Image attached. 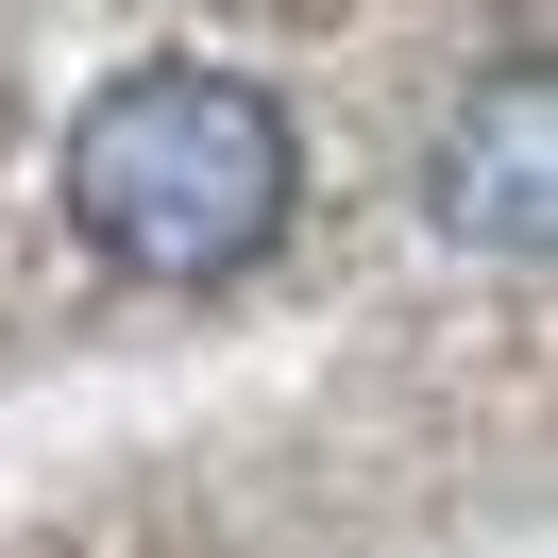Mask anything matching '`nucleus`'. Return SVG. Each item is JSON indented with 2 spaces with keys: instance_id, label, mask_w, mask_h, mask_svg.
Instances as JSON below:
<instances>
[{
  "instance_id": "f03ea898",
  "label": "nucleus",
  "mask_w": 558,
  "mask_h": 558,
  "mask_svg": "<svg viewBox=\"0 0 558 558\" xmlns=\"http://www.w3.org/2000/svg\"><path fill=\"white\" fill-rule=\"evenodd\" d=\"M423 204H440L474 254H524V238H542V51H524V69H490L474 102H457L440 186H423Z\"/></svg>"
},
{
  "instance_id": "f257e3e1",
  "label": "nucleus",
  "mask_w": 558,
  "mask_h": 558,
  "mask_svg": "<svg viewBox=\"0 0 558 558\" xmlns=\"http://www.w3.org/2000/svg\"><path fill=\"white\" fill-rule=\"evenodd\" d=\"M305 204V136L238 69H119L69 119V220L136 288H238Z\"/></svg>"
}]
</instances>
